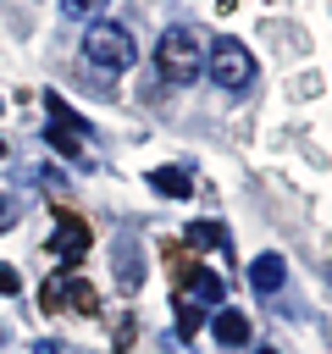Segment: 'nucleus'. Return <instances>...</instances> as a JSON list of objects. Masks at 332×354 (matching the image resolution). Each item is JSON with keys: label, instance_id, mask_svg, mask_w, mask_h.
Instances as JSON below:
<instances>
[{"label": "nucleus", "instance_id": "obj_11", "mask_svg": "<svg viewBox=\"0 0 332 354\" xmlns=\"http://www.w3.org/2000/svg\"><path fill=\"white\" fill-rule=\"evenodd\" d=\"M44 111H50V122H55L61 133H72V138L83 144V133H89V122H83V116H77V111H72V105H66L61 94H44Z\"/></svg>", "mask_w": 332, "mask_h": 354}, {"label": "nucleus", "instance_id": "obj_15", "mask_svg": "<svg viewBox=\"0 0 332 354\" xmlns=\"http://www.w3.org/2000/svg\"><path fill=\"white\" fill-rule=\"evenodd\" d=\"M199 321H205V315H199V310H194V304H177V332H194V326H199Z\"/></svg>", "mask_w": 332, "mask_h": 354}, {"label": "nucleus", "instance_id": "obj_17", "mask_svg": "<svg viewBox=\"0 0 332 354\" xmlns=\"http://www.w3.org/2000/svg\"><path fill=\"white\" fill-rule=\"evenodd\" d=\"M6 227H11V205L0 199V232H6Z\"/></svg>", "mask_w": 332, "mask_h": 354}, {"label": "nucleus", "instance_id": "obj_1", "mask_svg": "<svg viewBox=\"0 0 332 354\" xmlns=\"http://www.w3.org/2000/svg\"><path fill=\"white\" fill-rule=\"evenodd\" d=\"M199 66H205V44H199V33H194V28H166L160 44H155V72H160L166 83H194Z\"/></svg>", "mask_w": 332, "mask_h": 354}, {"label": "nucleus", "instance_id": "obj_10", "mask_svg": "<svg viewBox=\"0 0 332 354\" xmlns=\"http://www.w3.org/2000/svg\"><path fill=\"white\" fill-rule=\"evenodd\" d=\"M149 188L166 194V199H188V194H194V183H188L183 166H155V171H149Z\"/></svg>", "mask_w": 332, "mask_h": 354}, {"label": "nucleus", "instance_id": "obj_8", "mask_svg": "<svg viewBox=\"0 0 332 354\" xmlns=\"http://www.w3.org/2000/svg\"><path fill=\"white\" fill-rule=\"evenodd\" d=\"M282 277H288V266H282V254H255L249 260V282H255V293H277L282 288Z\"/></svg>", "mask_w": 332, "mask_h": 354}, {"label": "nucleus", "instance_id": "obj_5", "mask_svg": "<svg viewBox=\"0 0 332 354\" xmlns=\"http://www.w3.org/2000/svg\"><path fill=\"white\" fill-rule=\"evenodd\" d=\"M116 288L122 293H138L144 288V254H138V238L133 232H116Z\"/></svg>", "mask_w": 332, "mask_h": 354}, {"label": "nucleus", "instance_id": "obj_13", "mask_svg": "<svg viewBox=\"0 0 332 354\" xmlns=\"http://www.w3.org/2000/svg\"><path fill=\"white\" fill-rule=\"evenodd\" d=\"M105 6H111V0H61V11H66V17H83V22H100Z\"/></svg>", "mask_w": 332, "mask_h": 354}, {"label": "nucleus", "instance_id": "obj_3", "mask_svg": "<svg viewBox=\"0 0 332 354\" xmlns=\"http://www.w3.org/2000/svg\"><path fill=\"white\" fill-rule=\"evenodd\" d=\"M205 72L216 77V88L243 94V88L255 83V55H249L238 39H210V44H205Z\"/></svg>", "mask_w": 332, "mask_h": 354}, {"label": "nucleus", "instance_id": "obj_12", "mask_svg": "<svg viewBox=\"0 0 332 354\" xmlns=\"http://www.w3.org/2000/svg\"><path fill=\"white\" fill-rule=\"evenodd\" d=\"M188 243L194 249H227V227L221 221H188Z\"/></svg>", "mask_w": 332, "mask_h": 354}, {"label": "nucleus", "instance_id": "obj_9", "mask_svg": "<svg viewBox=\"0 0 332 354\" xmlns=\"http://www.w3.org/2000/svg\"><path fill=\"white\" fill-rule=\"evenodd\" d=\"M210 332H216L221 348H243V343H249V315H243V310H216Z\"/></svg>", "mask_w": 332, "mask_h": 354}, {"label": "nucleus", "instance_id": "obj_19", "mask_svg": "<svg viewBox=\"0 0 332 354\" xmlns=\"http://www.w3.org/2000/svg\"><path fill=\"white\" fill-rule=\"evenodd\" d=\"M0 155H6V138H0Z\"/></svg>", "mask_w": 332, "mask_h": 354}, {"label": "nucleus", "instance_id": "obj_2", "mask_svg": "<svg viewBox=\"0 0 332 354\" xmlns=\"http://www.w3.org/2000/svg\"><path fill=\"white\" fill-rule=\"evenodd\" d=\"M83 61L100 66V72H127V66L138 61V44H133V33L116 28V22H89V33H83Z\"/></svg>", "mask_w": 332, "mask_h": 354}, {"label": "nucleus", "instance_id": "obj_14", "mask_svg": "<svg viewBox=\"0 0 332 354\" xmlns=\"http://www.w3.org/2000/svg\"><path fill=\"white\" fill-rule=\"evenodd\" d=\"M44 138H50V144H55V149H61V155H66V160H83V144H77V138H72V133H61V127H55V122H50V127H44Z\"/></svg>", "mask_w": 332, "mask_h": 354}, {"label": "nucleus", "instance_id": "obj_16", "mask_svg": "<svg viewBox=\"0 0 332 354\" xmlns=\"http://www.w3.org/2000/svg\"><path fill=\"white\" fill-rule=\"evenodd\" d=\"M17 288H22V277H17V271L0 260V293H17Z\"/></svg>", "mask_w": 332, "mask_h": 354}, {"label": "nucleus", "instance_id": "obj_18", "mask_svg": "<svg viewBox=\"0 0 332 354\" xmlns=\"http://www.w3.org/2000/svg\"><path fill=\"white\" fill-rule=\"evenodd\" d=\"M260 354H277V348H260Z\"/></svg>", "mask_w": 332, "mask_h": 354}, {"label": "nucleus", "instance_id": "obj_7", "mask_svg": "<svg viewBox=\"0 0 332 354\" xmlns=\"http://www.w3.org/2000/svg\"><path fill=\"white\" fill-rule=\"evenodd\" d=\"M61 299H72V304H77L83 315H94V310H100V293H94L89 282H77V277H72V282H61V277H55V282L44 288V304H50V310H55Z\"/></svg>", "mask_w": 332, "mask_h": 354}, {"label": "nucleus", "instance_id": "obj_6", "mask_svg": "<svg viewBox=\"0 0 332 354\" xmlns=\"http://www.w3.org/2000/svg\"><path fill=\"white\" fill-rule=\"evenodd\" d=\"M177 304H221V277L216 271H205V266H194L188 277H183V293H177Z\"/></svg>", "mask_w": 332, "mask_h": 354}, {"label": "nucleus", "instance_id": "obj_4", "mask_svg": "<svg viewBox=\"0 0 332 354\" xmlns=\"http://www.w3.org/2000/svg\"><path fill=\"white\" fill-rule=\"evenodd\" d=\"M50 249L66 260V266H77L83 254H89V227H83V216H55V232H50Z\"/></svg>", "mask_w": 332, "mask_h": 354}]
</instances>
